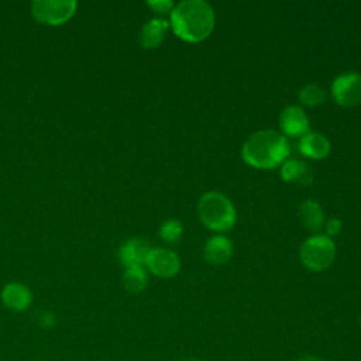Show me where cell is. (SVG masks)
Instances as JSON below:
<instances>
[{
	"instance_id": "ffe728a7",
	"label": "cell",
	"mask_w": 361,
	"mask_h": 361,
	"mask_svg": "<svg viewBox=\"0 0 361 361\" xmlns=\"http://www.w3.org/2000/svg\"><path fill=\"white\" fill-rule=\"evenodd\" d=\"M341 228H343V223H341V220L340 219H330L326 224H324V230H326V235L327 237H334V235H337L340 231H341Z\"/></svg>"
},
{
	"instance_id": "2e32d148",
	"label": "cell",
	"mask_w": 361,
	"mask_h": 361,
	"mask_svg": "<svg viewBox=\"0 0 361 361\" xmlns=\"http://www.w3.org/2000/svg\"><path fill=\"white\" fill-rule=\"evenodd\" d=\"M124 286L131 293H138L144 290L148 283V274L144 267H128L124 271Z\"/></svg>"
},
{
	"instance_id": "ba28073f",
	"label": "cell",
	"mask_w": 361,
	"mask_h": 361,
	"mask_svg": "<svg viewBox=\"0 0 361 361\" xmlns=\"http://www.w3.org/2000/svg\"><path fill=\"white\" fill-rule=\"evenodd\" d=\"M279 127L286 137H303L310 131L309 118L300 106H286L279 116Z\"/></svg>"
},
{
	"instance_id": "3957f363",
	"label": "cell",
	"mask_w": 361,
	"mask_h": 361,
	"mask_svg": "<svg viewBox=\"0 0 361 361\" xmlns=\"http://www.w3.org/2000/svg\"><path fill=\"white\" fill-rule=\"evenodd\" d=\"M200 221L213 231H228L234 227L237 213L233 202L220 192H206L197 202Z\"/></svg>"
},
{
	"instance_id": "9a60e30c",
	"label": "cell",
	"mask_w": 361,
	"mask_h": 361,
	"mask_svg": "<svg viewBox=\"0 0 361 361\" xmlns=\"http://www.w3.org/2000/svg\"><path fill=\"white\" fill-rule=\"evenodd\" d=\"M299 217L303 226L310 231H320L324 227V213L322 206L313 200L306 199L299 207Z\"/></svg>"
},
{
	"instance_id": "44dd1931",
	"label": "cell",
	"mask_w": 361,
	"mask_h": 361,
	"mask_svg": "<svg viewBox=\"0 0 361 361\" xmlns=\"http://www.w3.org/2000/svg\"><path fill=\"white\" fill-rule=\"evenodd\" d=\"M299 361H323V360L319 358V357H316V355H305V357H302Z\"/></svg>"
},
{
	"instance_id": "4fadbf2b",
	"label": "cell",
	"mask_w": 361,
	"mask_h": 361,
	"mask_svg": "<svg viewBox=\"0 0 361 361\" xmlns=\"http://www.w3.org/2000/svg\"><path fill=\"white\" fill-rule=\"evenodd\" d=\"M1 299H3V303L8 309L21 312L30 306L32 296L27 286L13 282V283H8L4 286L3 292H1Z\"/></svg>"
},
{
	"instance_id": "9c48e42d",
	"label": "cell",
	"mask_w": 361,
	"mask_h": 361,
	"mask_svg": "<svg viewBox=\"0 0 361 361\" xmlns=\"http://www.w3.org/2000/svg\"><path fill=\"white\" fill-rule=\"evenodd\" d=\"M233 255V243L226 235L216 234L203 245V257L209 264L223 265Z\"/></svg>"
},
{
	"instance_id": "30bf717a",
	"label": "cell",
	"mask_w": 361,
	"mask_h": 361,
	"mask_svg": "<svg viewBox=\"0 0 361 361\" xmlns=\"http://www.w3.org/2000/svg\"><path fill=\"white\" fill-rule=\"evenodd\" d=\"M330 141L316 131H309L299 140V151L306 158L323 159L330 154Z\"/></svg>"
},
{
	"instance_id": "5b68a950",
	"label": "cell",
	"mask_w": 361,
	"mask_h": 361,
	"mask_svg": "<svg viewBox=\"0 0 361 361\" xmlns=\"http://www.w3.org/2000/svg\"><path fill=\"white\" fill-rule=\"evenodd\" d=\"M334 102L343 107H354L361 103V73L344 72L331 83Z\"/></svg>"
},
{
	"instance_id": "7402d4cb",
	"label": "cell",
	"mask_w": 361,
	"mask_h": 361,
	"mask_svg": "<svg viewBox=\"0 0 361 361\" xmlns=\"http://www.w3.org/2000/svg\"><path fill=\"white\" fill-rule=\"evenodd\" d=\"M185 361H197V360H195V358H189V360H185Z\"/></svg>"
},
{
	"instance_id": "7a4b0ae2",
	"label": "cell",
	"mask_w": 361,
	"mask_h": 361,
	"mask_svg": "<svg viewBox=\"0 0 361 361\" xmlns=\"http://www.w3.org/2000/svg\"><path fill=\"white\" fill-rule=\"evenodd\" d=\"M288 154L289 144L286 137L271 128L251 134L241 149L244 162L257 169H272L283 164Z\"/></svg>"
},
{
	"instance_id": "6da1fadb",
	"label": "cell",
	"mask_w": 361,
	"mask_h": 361,
	"mask_svg": "<svg viewBox=\"0 0 361 361\" xmlns=\"http://www.w3.org/2000/svg\"><path fill=\"white\" fill-rule=\"evenodd\" d=\"M214 10L203 0H182L169 14V27L173 34L186 42L204 41L214 28Z\"/></svg>"
},
{
	"instance_id": "ac0fdd59",
	"label": "cell",
	"mask_w": 361,
	"mask_h": 361,
	"mask_svg": "<svg viewBox=\"0 0 361 361\" xmlns=\"http://www.w3.org/2000/svg\"><path fill=\"white\" fill-rule=\"evenodd\" d=\"M183 234V224L176 219H168L159 226V237L172 244L176 243Z\"/></svg>"
},
{
	"instance_id": "5bb4252c",
	"label": "cell",
	"mask_w": 361,
	"mask_h": 361,
	"mask_svg": "<svg viewBox=\"0 0 361 361\" xmlns=\"http://www.w3.org/2000/svg\"><path fill=\"white\" fill-rule=\"evenodd\" d=\"M169 28V21H166L165 18H151L141 30V45L148 49L157 48L164 41Z\"/></svg>"
},
{
	"instance_id": "8fae6325",
	"label": "cell",
	"mask_w": 361,
	"mask_h": 361,
	"mask_svg": "<svg viewBox=\"0 0 361 361\" xmlns=\"http://www.w3.org/2000/svg\"><path fill=\"white\" fill-rule=\"evenodd\" d=\"M149 244L142 238H131L120 248V259L128 267H144L149 252Z\"/></svg>"
},
{
	"instance_id": "277c9868",
	"label": "cell",
	"mask_w": 361,
	"mask_h": 361,
	"mask_svg": "<svg viewBox=\"0 0 361 361\" xmlns=\"http://www.w3.org/2000/svg\"><path fill=\"white\" fill-rule=\"evenodd\" d=\"M336 258V244L326 234H314L303 241L299 250V259L303 267L313 272L327 269Z\"/></svg>"
},
{
	"instance_id": "e0dca14e",
	"label": "cell",
	"mask_w": 361,
	"mask_h": 361,
	"mask_svg": "<svg viewBox=\"0 0 361 361\" xmlns=\"http://www.w3.org/2000/svg\"><path fill=\"white\" fill-rule=\"evenodd\" d=\"M298 97L302 104L314 107V106H320L326 102V92L323 90V87H320L316 83H307L299 90Z\"/></svg>"
},
{
	"instance_id": "52a82bcc",
	"label": "cell",
	"mask_w": 361,
	"mask_h": 361,
	"mask_svg": "<svg viewBox=\"0 0 361 361\" xmlns=\"http://www.w3.org/2000/svg\"><path fill=\"white\" fill-rule=\"evenodd\" d=\"M76 1H55V0H38L32 3V14L37 20L48 24H62L75 11Z\"/></svg>"
},
{
	"instance_id": "8992f818",
	"label": "cell",
	"mask_w": 361,
	"mask_h": 361,
	"mask_svg": "<svg viewBox=\"0 0 361 361\" xmlns=\"http://www.w3.org/2000/svg\"><path fill=\"white\" fill-rule=\"evenodd\" d=\"M145 267L149 272L159 278H172L180 269V259L175 251L157 247L149 250L145 259Z\"/></svg>"
},
{
	"instance_id": "d6986e66",
	"label": "cell",
	"mask_w": 361,
	"mask_h": 361,
	"mask_svg": "<svg viewBox=\"0 0 361 361\" xmlns=\"http://www.w3.org/2000/svg\"><path fill=\"white\" fill-rule=\"evenodd\" d=\"M147 6L157 14H171L175 4L171 0H149Z\"/></svg>"
},
{
	"instance_id": "603a6c76",
	"label": "cell",
	"mask_w": 361,
	"mask_h": 361,
	"mask_svg": "<svg viewBox=\"0 0 361 361\" xmlns=\"http://www.w3.org/2000/svg\"><path fill=\"white\" fill-rule=\"evenodd\" d=\"M360 327H361V316H360Z\"/></svg>"
},
{
	"instance_id": "7c38bea8",
	"label": "cell",
	"mask_w": 361,
	"mask_h": 361,
	"mask_svg": "<svg viewBox=\"0 0 361 361\" xmlns=\"http://www.w3.org/2000/svg\"><path fill=\"white\" fill-rule=\"evenodd\" d=\"M281 178L288 183L307 186L313 180V173L306 162L300 159H285L281 168Z\"/></svg>"
}]
</instances>
